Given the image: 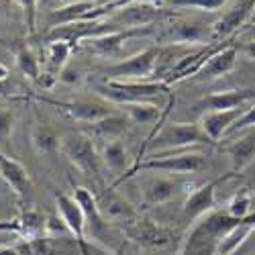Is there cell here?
<instances>
[{"label": "cell", "mask_w": 255, "mask_h": 255, "mask_svg": "<svg viewBox=\"0 0 255 255\" xmlns=\"http://www.w3.org/2000/svg\"><path fill=\"white\" fill-rule=\"evenodd\" d=\"M241 223L243 219L231 217L227 210H210L190 227L186 239L182 241L180 255H217L221 239Z\"/></svg>", "instance_id": "1"}, {"label": "cell", "mask_w": 255, "mask_h": 255, "mask_svg": "<svg viewBox=\"0 0 255 255\" xmlns=\"http://www.w3.org/2000/svg\"><path fill=\"white\" fill-rule=\"evenodd\" d=\"M206 157L196 151H174V153H153L147 159H137L135 165L129 167L123 178L117 180L115 186L125 180L135 178L141 172H165V174H196L204 167Z\"/></svg>", "instance_id": "2"}, {"label": "cell", "mask_w": 255, "mask_h": 255, "mask_svg": "<svg viewBox=\"0 0 255 255\" xmlns=\"http://www.w3.org/2000/svg\"><path fill=\"white\" fill-rule=\"evenodd\" d=\"M98 98L113 102L115 106L141 102L155 96H165L169 92V84L163 80H145V82H123V80H104L102 84L94 86Z\"/></svg>", "instance_id": "3"}, {"label": "cell", "mask_w": 255, "mask_h": 255, "mask_svg": "<svg viewBox=\"0 0 255 255\" xmlns=\"http://www.w3.org/2000/svg\"><path fill=\"white\" fill-rule=\"evenodd\" d=\"M192 145H217L212 143L206 133L200 129V125L194 123H169L163 125L159 131H155L145 149H151L157 153H169V151H182ZM143 149V151H145Z\"/></svg>", "instance_id": "4"}, {"label": "cell", "mask_w": 255, "mask_h": 255, "mask_svg": "<svg viewBox=\"0 0 255 255\" xmlns=\"http://www.w3.org/2000/svg\"><path fill=\"white\" fill-rule=\"evenodd\" d=\"M59 153L66 157L80 174L98 178L102 172V157L94 141L82 131H70L59 141Z\"/></svg>", "instance_id": "5"}, {"label": "cell", "mask_w": 255, "mask_h": 255, "mask_svg": "<svg viewBox=\"0 0 255 255\" xmlns=\"http://www.w3.org/2000/svg\"><path fill=\"white\" fill-rule=\"evenodd\" d=\"M159 47L151 45L147 49H141L139 53L127 57L123 61H117L109 66L102 74L106 80H123V82H145L155 76Z\"/></svg>", "instance_id": "6"}, {"label": "cell", "mask_w": 255, "mask_h": 255, "mask_svg": "<svg viewBox=\"0 0 255 255\" xmlns=\"http://www.w3.org/2000/svg\"><path fill=\"white\" fill-rule=\"evenodd\" d=\"M233 176H235V174L221 176L217 180H210V182L198 186L196 190H192V192L186 196L184 206H182V223L194 225L200 217L208 215L210 210H215L217 208V188H219V184L227 182Z\"/></svg>", "instance_id": "7"}, {"label": "cell", "mask_w": 255, "mask_h": 255, "mask_svg": "<svg viewBox=\"0 0 255 255\" xmlns=\"http://www.w3.org/2000/svg\"><path fill=\"white\" fill-rule=\"evenodd\" d=\"M39 102H45V104H51L55 106L57 111L66 113L70 119L82 123V125H88V123H96L104 117H109L113 113H117L119 109L111 102H92V100H72V102H66V100H51V98H43V96H37Z\"/></svg>", "instance_id": "8"}, {"label": "cell", "mask_w": 255, "mask_h": 255, "mask_svg": "<svg viewBox=\"0 0 255 255\" xmlns=\"http://www.w3.org/2000/svg\"><path fill=\"white\" fill-rule=\"evenodd\" d=\"M55 206L59 212V219L68 227L70 235L80 243L82 253L92 255V247L88 241V231H86V217H84V212H82L80 204L76 202V198L70 194H55Z\"/></svg>", "instance_id": "9"}, {"label": "cell", "mask_w": 255, "mask_h": 255, "mask_svg": "<svg viewBox=\"0 0 255 255\" xmlns=\"http://www.w3.org/2000/svg\"><path fill=\"white\" fill-rule=\"evenodd\" d=\"M167 39L172 45H208L212 39V23H204L198 18H180L167 29Z\"/></svg>", "instance_id": "10"}, {"label": "cell", "mask_w": 255, "mask_h": 255, "mask_svg": "<svg viewBox=\"0 0 255 255\" xmlns=\"http://www.w3.org/2000/svg\"><path fill=\"white\" fill-rule=\"evenodd\" d=\"M255 100V88H237V90H225V92H212L202 96L192 104V111L198 115L215 113V111H233L243 109L247 102Z\"/></svg>", "instance_id": "11"}, {"label": "cell", "mask_w": 255, "mask_h": 255, "mask_svg": "<svg viewBox=\"0 0 255 255\" xmlns=\"http://www.w3.org/2000/svg\"><path fill=\"white\" fill-rule=\"evenodd\" d=\"M0 180L10 188V192L16 196V200L20 204L31 198L33 182L29 176V169L20 161H16L14 157L6 155L4 151H0Z\"/></svg>", "instance_id": "12"}, {"label": "cell", "mask_w": 255, "mask_h": 255, "mask_svg": "<svg viewBox=\"0 0 255 255\" xmlns=\"http://www.w3.org/2000/svg\"><path fill=\"white\" fill-rule=\"evenodd\" d=\"M153 29L149 27H135V29H123V31H115V33H106L94 39H86L84 41V47H86L90 53L100 55V57H113L121 51V47L133 37H143L149 35Z\"/></svg>", "instance_id": "13"}, {"label": "cell", "mask_w": 255, "mask_h": 255, "mask_svg": "<svg viewBox=\"0 0 255 255\" xmlns=\"http://www.w3.org/2000/svg\"><path fill=\"white\" fill-rule=\"evenodd\" d=\"M184 192H188V182L180 178H151L143 186L141 202L145 206H159L167 204L176 198H180Z\"/></svg>", "instance_id": "14"}, {"label": "cell", "mask_w": 255, "mask_h": 255, "mask_svg": "<svg viewBox=\"0 0 255 255\" xmlns=\"http://www.w3.org/2000/svg\"><path fill=\"white\" fill-rule=\"evenodd\" d=\"M72 45L66 43V41H53V43H47V55H45V63L41 68V78H39V86H43L45 90L53 88L59 82L61 72L66 70L68 59L72 53Z\"/></svg>", "instance_id": "15"}, {"label": "cell", "mask_w": 255, "mask_h": 255, "mask_svg": "<svg viewBox=\"0 0 255 255\" xmlns=\"http://www.w3.org/2000/svg\"><path fill=\"white\" fill-rule=\"evenodd\" d=\"M96 202H98V210L106 223H119V225H127L135 221L139 215L135 206L127 200L125 196H121L117 190L111 186L109 192H102L96 196Z\"/></svg>", "instance_id": "16"}, {"label": "cell", "mask_w": 255, "mask_h": 255, "mask_svg": "<svg viewBox=\"0 0 255 255\" xmlns=\"http://www.w3.org/2000/svg\"><path fill=\"white\" fill-rule=\"evenodd\" d=\"M123 231L131 241L145 245V247H163L172 241V233L163 227H159L157 223L149 221V219L137 217L135 221L123 225Z\"/></svg>", "instance_id": "17"}, {"label": "cell", "mask_w": 255, "mask_h": 255, "mask_svg": "<svg viewBox=\"0 0 255 255\" xmlns=\"http://www.w3.org/2000/svg\"><path fill=\"white\" fill-rule=\"evenodd\" d=\"M255 8V0H237L221 18L212 23V39L215 41H225L229 39L235 31L247 25V20Z\"/></svg>", "instance_id": "18"}, {"label": "cell", "mask_w": 255, "mask_h": 255, "mask_svg": "<svg viewBox=\"0 0 255 255\" xmlns=\"http://www.w3.org/2000/svg\"><path fill=\"white\" fill-rule=\"evenodd\" d=\"M74 198L80 204L84 217H86V231L90 233L88 239H96L102 241V237L109 231V223H106L98 210V202H96V194H92L88 188L84 186H76L74 188Z\"/></svg>", "instance_id": "19"}, {"label": "cell", "mask_w": 255, "mask_h": 255, "mask_svg": "<svg viewBox=\"0 0 255 255\" xmlns=\"http://www.w3.org/2000/svg\"><path fill=\"white\" fill-rule=\"evenodd\" d=\"M225 151L231 161V174H237L241 169H245L253 159H255V129L243 131L237 139H233Z\"/></svg>", "instance_id": "20"}, {"label": "cell", "mask_w": 255, "mask_h": 255, "mask_svg": "<svg viewBox=\"0 0 255 255\" xmlns=\"http://www.w3.org/2000/svg\"><path fill=\"white\" fill-rule=\"evenodd\" d=\"M245 109H233V111H215V113H204L200 115V129L206 133V137L212 143H219L233 127Z\"/></svg>", "instance_id": "21"}, {"label": "cell", "mask_w": 255, "mask_h": 255, "mask_svg": "<svg viewBox=\"0 0 255 255\" xmlns=\"http://www.w3.org/2000/svg\"><path fill=\"white\" fill-rule=\"evenodd\" d=\"M237 55H239V47L237 45H225L221 51H217L212 55L204 68L196 74L200 80H215V78H223L227 76L229 72H233L237 63Z\"/></svg>", "instance_id": "22"}, {"label": "cell", "mask_w": 255, "mask_h": 255, "mask_svg": "<svg viewBox=\"0 0 255 255\" xmlns=\"http://www.w3.org/2000/svg\"><path fill=\"white\" fill-rule=\"evenodd\" d=\"M96 6H98V0H78V2H68L66 6L53 10L47 16V29L70 25V23H78V20H86V16Z\"/></svg>", "instance_id": "23"}, {"label": "cell", "mask_w": 255, "mask_h": 255, "mask_svg": "<svg viewBox=\"0 0 255 255\" xmlns=\"http://www.w3.org/2000/svg\"><path fill=\"white\" fill-rule=\"evenodd\" d=\"M119 111L129 119V123H135V125H161L165 115H167V109L161 113V109L157 104L149 102V100H141V102H129V104H121Z\"/></svg>", "instance_id": "24"}, {"label": "cell", "mask_w": 255, "mask_h": 255, "mask_svg": "<svg viewBox=\"0 0 255 255\" xmlns=\"http://www.w3.org/2000/svg\"><path fill=\"white\" fill-rule=\"evenodd\" d=\"M127 125H129V119H127L121 111L109 115V117H104L96 123H88V125H84V131L82 133H86L88 137H98V139H106V141H113L117 139L125 129H127Z\"/></svg>", "instance_id": "25"}, {"label": "cell", "mask_w": 255, "mask_h": 255, "mask_svg": "<svg viewBox=\"0 0 255 255\" xmlns=\"http://www.w3.org/2000/svg\"><path fill=\"white\" fill-rule=\"evenodd\" d=\"M59 141L61 137L55 133L53 127L45 123H35L31 127V145L37 155L41 157H53L59 153Z\"/></svg>", "instance_id": "26"}, {"label": "cell", "mask_w": 255, "mask_h": 255, "mask_svg": "<svg viewBox=\"0 0 255 255\" xmlns=\"http://www.w3.org/2000/svg\"><path fill=\"white\" fill-rule=\"evenodd\" d=\"M100 157H102V163L109 167L113 174H119V178H123L129 172V165H127L129 163V155H127L125 145L119 139H113L106 143L100 151Z\"/></svg>", "instance_id": "27"}, {"label": "cell", "mask_w": 255, "mask_h": 255, "mask_svg": "<svg viewBox=\"0 0 255 255\" xmlns=\"http://www.w3.org/2000/svg\"><path fill=\"white\" fill-rule=\"evenodd\" d=\"M14 61H16V68L18 72L23 74L25 78L33 80V82H39L41 78V59L37 57V53L27 47V45H18L16 51H14Z\"/></svg>", "instance_id": "28"}, {"label": "cell", "mask_w": 255, "mask_h": 255, "mask_svg": "<svg viewBox=\"0 0 255 255\" xmlns=\"http://www.w3.org/2000/svg\"><path fill=\"white\" fill-rule=\"evenodd\" d=\"M227 212L235 219H247L249 215H253V196L249 192H237L231 198V202L227 204Z\"/></svg>", "instance_id": "29"}, {"label": "cell", "mask_w": 255, "mask_h": 255, "mask_svg": "<svg viewBox=\"0 0 255 255\" xmlns=\"http://www.w3.org/2000/svg\"><path fill=\"white\" fill-rule=\"evenodd\" d=\"M165 2L174 8H198L204 12H217L229 0H165Z\"/></svg>", "instance_id": "30"}, {"label": "cell", "mask_w": 255, "mask_h": 255, "mask_svg": "<svg viewBox=\"0 0 255 255\" xmlns=\"http://www.w3.org/2000/svg\"><path fill=\"white\" fill-rule=\"evenodd\" d=\"M14 111L10 109H0V145L8 147L10 137H12V129H14Z\"/></svg>", "instance_id": "31"}, {"label": "cell", "mask_w": 255, "mask_h": 255, "mask_svg": "<svg viewBox=\"0 0 255 255\" xmlns=\"http://www.w3.org/2000/svg\"><path fill=\"white\" fill-rule=\"evenodd\" d=\"M249 129H255V104H251L249 109L243 111V115L233 123V127L229 129L227 135H237V133H243V131H249Z\"/></svg>", "instance_id": "32"}, {"label": "cell", "mask_w": 255, "mask_h": 255, "mask_svg": "<svg viewBox=\"0 0 255 255\" xmlns=\"http://www.w3.org/2000/svg\"><path fill=\"white\" fill-rule=\"evenodd\" d=\"M16 4L23 8L27 31L33 35L37 31V0H16Z\"/></svg>", "instance_id": "33"}, {"label": "cell", "mask_w": 255, "mask_h": 255, "mask_svg": "<svg viewBox=\"0 0 255 255\" xmlns=\"http://www.w3.org/2000/svg\"><path fill=\"white\" fill-rule=\"evenodd\" d=\"M59 82H63V84H78L80 82V74L76 72V70H63L61 72V76H59Z\"/></svg>", "instance_id": "34"}, {"label": "cell", "mask_w": 255, "mask_h": 255, "mask_svg": "<svg viewBox=\"0 0 255 255\" xmlns=\"http://www.w3.org/2000/svg\"><path fill=\"white\" fill-rule=\"evenodd\" d=\"M12 239H23V237H20V235H14V233H2V231H0V247H2V245H8Z\"/></svg>", "instance_id": "35"}, {"label": "cell", "mask_w": 255, "mask_h": 255, "mask_svg": "<svg viewBox=\"0 0 255 255\" xmlns=\"http://www.w3.org/2000/svg\"><path fill=\"white\" fill-rule=\"evenodd\" d=\"M0 255H23L16 245H2L0 247Z\"/></svg>", "instance_id": "36"}, {"label": "cell", "mask_w": 255, "mask_h": 255, "mask_svg": "<svg viewBox=\"0 0 255 255\" xmlns=\"http://www.w3.org/2000/svg\"><path fill=\"white\" fill-rule=\"evenodd\" d=\"M12 2H14V0H0V16L8 14V10H10Z\"/></svg>", "instance_id": "37"}, {"label": "cell", "mask_w": 255, "mask_h": 255, "mask_svg": "<svg viewBox=\"0 0 255 255\" xmlns=\"http://www.w3.org/2000/svg\"><path fill=\"white\" fill-rule=\"evenodd\" d=\"M241 49H243V53H247L251 59H255V41H249V43H245Z\"/></svg>", "instance_id": "38"}, {"label": "cell", "mask_w": 255, "mask_h": 255, "mask_svg": "<svg viewBox=\"0 0 255 255\" xmlns=\"http://www.w3.org/2000/svg\"><path fill=\"white\" fill-rule=\"evenodd\" d=\"M6 80H8V68L4 63H0V84H4Z\"/></svg>", "instance_id": "39"}, {"label": "cell", "mask_w": 255, "mask_h": 255, "mask_svg": "<svg viewBox=\"0 0 255 255\" xmlns=\"http://www.w3.org/2000/svg\"><path fill=\"white\" fill-rule=\"evenodd\" d=\"M12 92V86H8V84L4 82V84H0V98H4V96H8Z\"/></svg>", "instance_id": "40"}, {"label": "cell", "mask_w": 255, "mask_h": 255, "mask_svg": "<svg viewBox=\"0 0 255 255\" xmlns=\"http://www.w3.org/2000/svg\"><path fill=\"white\" fill-rule=\"evenodd\" d=\"M247 25H249V27H255V8H253V12H251V16H249V20H247Z\"/></svg>", "instance_id": "41"}]
</instances>
